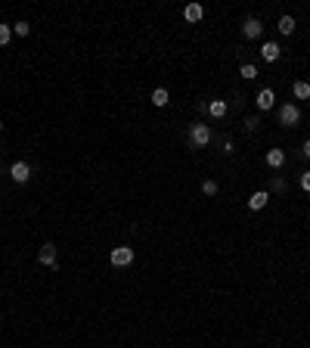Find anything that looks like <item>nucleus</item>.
Returning <instances> with one entry per match:
<instances>
[{"instance_id":"nucleus-1","label":"nucleus","mask_w":310,"mask_h":348,"mask_svg":"<svg viewBox=\"0 0 310 348\" xmlns=\"http://www.w3.org/2000/svg\"><path fill=\"white\" fill-rule=\"evenodd\" d=\"M186 143H189V149H205L211 143V127L208 124H192L189 134H186Z\"/></svg>"},{"instance_id":"nucleus-2","label":"nucleus","mask_w":310,"mask_h":348,"mask_svg":"<svg viewBox=\"0 0 310 348\" xmlns=\"http://www.w3.org/2000/svg\"><path fill=\"white\" fill-rule=\"evenodd\" d=\"M298 121H301V109H298L295 103H285V106H279V124H282V127H295Z\"/></svg>"},{"instance_id":"nucleus-3","label":"nucleus","mask_w":310,"mask_h":348,"mask_svg":"<svg viewBox=\"0 0 310 348\" xmlns=\"http://www.w3.org/2000/svg\"><path fill=\"white\" fill-rule=\"evenodd\" d=\"M38 261L44 264V268H56V264H59V255H56V246H53V242H44V246H41Z\"/></svg>"},{"instance_id":"nucleus-4","label":"nucleus","mask_w":310,"mask_h":348,"mask_svg":"<svg viewBox=\"0 0 310 348\" xmlns=\"http://www.w3.org/2000/svg\"><path fill=\"white\" fill-rule=\"evenodd\" d=\"M131 261H133V249L131 246H115L112 249V264L115 268H128Z\"/></svg>"},{"instance_id":"nucleus-5","label":"nucleus","mask_w":310,"mask_h":348,"mask_svg":"<svg viewBox=\"0 0 310 348\" xmlns=\"http://www.w3.org/2000/svg\"><path fill=\"white\" fill-rule=\"evenodd\" d=\"M9 177H13L16 183H28L31 180V165L28 162H16V165L9 168Z\"/></svg>"},{"instance_id":"nucleus-6","label":"nucleus","mask_w":310,"mask_h":348,"mask_svg":"<svg viewBox=\"0 0 310 348\" xmlns=\"http://www.w3.org/2000/svg\"><path fill=\"white\" fill-rule=\"evenodd\" d=\"M242 34H245L248 41L261 38V34H264V25H261V19H245V25H242Z\"/></svg>"},{"instance_id":"nucleus-7","label":"nucleus","mask_w":310,"mask_h":348,"mask_svg":"<svg viewBox=\"0 0 310 348\" xmlns=\"http://www.w3.org/2000/svg\"><path fill=\"white\" fill-rule=\"evenodd\" d=\"M267 202H270V193H267V190H258V193H251L248 208H251V212H261V208L267 205Z\"/></svg>"},{"instance_id":"nucleus-8","label":"nucleus","mask_w":310,"mask_h":348,"mask_svg":"<svg viewBox=\"0 0 310 348\" xmlns=\"http://www.w3.org/2000/svg\"><path fill=\"white\" fill-rule=\"evenodd\" d=\"M273 103H276V94H273L270 87H264L261 94H258V109H261V112H267V109H273Z\"/></svg>"},{"instance_id":"nucleus-9","label":"nucleus","mask_w":310,"mask_h":348,"mask_svg":"<svg viewBox=\"0 0 310 348\" xmlns=\"http://www.w3.org/2000/svg\"><path fill=\"white\" fill-rule=\"evenodd\" d=\"M183 19L186 22H202L205 19V6L202 3H189L186 9H183Z\"/></svg>"},{"instance_id":"nucleus-10","label":"nucleus","mask_w":310,"mask_h":348,"mask_svg":"<svg viewBox=\"0 0 310 348\" xmlns=\"http://www.w3.org/2000/svg\"><path fill=\"white\" fill-rule=\"evenodd\" d=\"M279 44H273V41H267V44H264V47H261V56H264V59H267V62H276L279 59Z\"/></svg>"},{"instance_id":"nucleus-11","label":"nucleus","mask_w":310,"mask_h":348,"mask_svg":"<svg viewBox=\"0 0 310 348\" xmlns=\"http://www.w3.org/2000/svg\"><path fill=\"white\" fill-rule=\"evenodd\" d=\"M208 115L211 118H223L226 115V100H211L208 103Z\"/></svg>"},{"instance_id":"nucleus-12","label":"nucleus","mask_w":310,"mask_h":348,"mask_svg":"<svg viewBox=\"0 0 310 348\" xmlns=\"http://www.w3.org/2000/svg\"><path fill=\"white\" fill-rule=\"evenodd\" d=\"M267 165L270 168H282L285 165V153H282V149H270V153H267Z\"/></svg>"},{"instance_id":"nucleus-13","label":"nucleus","mask_w":310,"mask_h":348,"mask_svg":"<svg viewBox=\"0 0 310 348\" xmlns=\"http://www.w3.org/2000/svg\"><path fill=\"white\" fill-rule=\"evenodd\" d=\"M292 94H295L298 100H307V97H310V84H307V81H295V84H292Z\"/></svg>"},{"instance_id":"nucleus-14","label":"nucleus","mask_w":310,"mask_h":348,"mask_svg":"<svg viewBox=\"0 0 310 348\" xmlns=\"http://www.w3.org/2000/svg\"><path fill=\"white\" fill-rule=\"evenodd\" d=\"M152 103H155L158 109L168 106V90H165V87H155V90H152Z\"/></svg>"},{"instance_id":"nucleus-15","label":"nucleus","mask_w":310,"mask_h":348,"mask_svg":"<svg viewBox=\"0 0 310 348\" xmlns=\"http://www.w3.org/2000/svg\"><path fill=\"white\" fill-rule=\"evenodd\" d=\"M295 31V19L292 16H282L279 19V34H292Z\"/></svg>"},{"instance_id":"nucleus-16","label":"nucleus","mask_w":310,"mask_h":348,"mask_svg":"<svg viewBox=\"0 0 310 348\" xmlns=\"http://www.w3.org/2000/svg\"><path fill=\"white\" fill-rule=\"evenodd\" d=\"M28 31H31L28 22H16V25H13V34H19V38H28Z\"/></svg>"},{"instance_id":"nucleus-17","label":"nucleus","mask_w":310,"mask_h":348,"mask_svg":"<svg viewBox=\"0 0 310 348\" xmlns=\"http://www.w3.org/2000/svg\"><path fill=\"white\" fill-rule=\"evenodd\" d=\"M9 38H13V28H9V25H0V47H6Z\"/></svg>"},{"instance_id":"nucleus-18","label":"nucleus","mask_w":310,"mask_h":348,"mask_svg":"<svg viewBox=\"0 0 310 348\" xmlns=\"http://www.w3.org/2000/svg\"><path fill=\"white\" fill-rule=\"evenodd\" d=\"M202 193L205 196H217V180H202Z\"/></svg>"},{"instance_id":"nucleus-19","label":"nucleus","mask_w":310,"mask_h":348,"mask_svg":"<svg viewBox=\"0 0 310 348\" xmlns=\"http://www.w3.org/2000/svg\"><path fill=\"white\" fill-rule=\"evenodd\" d=\"M239 75H242V78H248V81H251V78H258V68H255V65H248V62H245L242 68H239Z\"/></svg>"},{"instance_id":"nucleus-20","label":"nucleus","mask_w":310,"mask_h":348,"mask_svg":"<svg viewBox=\"0 0 310 348\" xmlns=\"http://www.w3.org/2000/svg\"><path fill=\"white\" fill-rule=\"evenodd\" d=\"M270 190H273V193H285V180H282V177H273V180H270Z\"/></svg>"},{"instance_id":"nucleus-21","label":"nucleus","mask_w":310,"mask_h":348,"mask_svg":"<svg viewBox=\"0 0 310 348\" xmlns=\"http://www.w3.org/2000/svg\"><path fill=\"white\" fill-rule=\"evenodd\" d=\"M258 127H261V118H255V115L245 118V131H258Z\"/></svg>"},{"instance_id":"nucleus-22","label":"nucleus","mask_w":310,"mask_h":348,"mask_svg":"<svg viewBox=\"0 0 310 348\" xmlns=\"http://www.w3.org/2000/svg\"><path fill=\"white\" fill-rule=\"evenodd\" d=\"M301 187L310 193V171H304V174H301Z\"/></svg>"},{"instance_id":"nucleus-23","label":"nucleus","mask_w":310,"mask_h":348,"mask_svg":"<svg viewBox=\"0 0 310 348\" xmlns=\"http://www.w3.org/2000/svg\"><path fill=\"white\" fill-rule=\"evenodd\" d=\"M301 156H304V159H310V140H304V146H301Z\"/></svg>"},{"instance_id":"nucleus-24","label":"nucleus","mask_w":310,"mask_h":348,"mask_svg":"<svg viewBox=\"0 0 310 348\" xmlns=\"http://www.w3.org/2000/svg\"><path fill=\"white\" fill-rule=\"evenodd\" d=\"M0 131H3V121H0Z\"/></svg>"}]
</instances>
